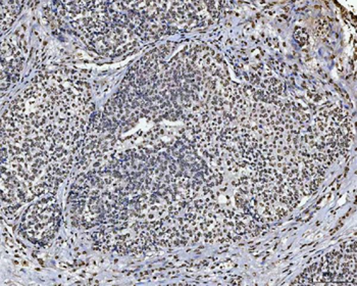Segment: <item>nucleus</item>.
Here are the masks:
<instances>
[{"instance_id": "1", "label": "nucleus", "mask_w": 357, "mask_h": 286, "mask_svg": "<svg viewBox=\"0 0 357 286\" xmlns=\"http://www.w3.org/2000/svg\"><path fill=\"white\" fill-rule=\"evenodd\" d=\"M56 200L52 197L37 200L23 214L21 233L31 243L43 246L54 239L61 217Z\"/></svg>"}]
</instances>
